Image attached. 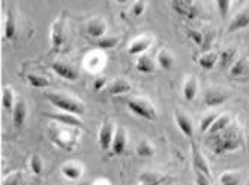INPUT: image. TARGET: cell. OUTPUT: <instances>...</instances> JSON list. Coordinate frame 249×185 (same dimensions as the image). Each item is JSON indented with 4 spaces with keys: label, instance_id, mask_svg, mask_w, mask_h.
Masks as SVG:
<instances>
[{
    "label": "cell",
    "instance_id": "36",
    "mask_svg": "<svg viewBox=\"0 0 249 185\" xmlns=\"http://www.w3.org/2000/svg\"><path fill=\"white\" fill-rule=\"evenodd\" d=\"M187 35L190 39L195 42L196 45H198V46L202 45V43L204 41V37H203V34L202 32L195 31V30H190V31H188Z\"/></svg>",
    "mask_w": 249,
    "mask_h": 185
},
{
    "label": "cell",
    "instance_id": "17",
    "mask_svg": "<svg viewBox=\"0 0 249 185\" xmlns=\"http://www.w3.org/2000/svg\"><path fill=\"white\" fill-rule=\"evenodd\" d=\"M132 90V86L129 85L126 81L118 79L114 82H112L107 88L110 94L112 95H119V94H124L127 93Z\"/></svg>",
    "mask_w": 249,
    "mask_h": 185
},
{
    "label": "cell",
    "instance_id": "1",
    "mask_svg": "<svg viewBox=\"0 0 249 185\" xmlns=\"http://www.w3.org/2000/svg\"><path fill=\"white\" fill-rule=\"evenodd\" d=\"M242 133L240 130L232 124L223 131L211 134L206 140L207 147L215 155H223L237 150L241 148Z\"/></svg>",
    "mask_w": 249,
    "mask_h": 185
},
{
    "label": "cell",
    "instance_id": "10",
    "mask_svg": "<svg viewBox=\"0 0 249 185\" xmlns=\"http://www.w3.org/2000/svg\"><path fill=\"white\" fill-rule=\"evenodd\" d=\"M63 31H64V18H58L52 26L51 40L52 45L55 51H58L63 42Z\"/></svg>",
    "mask_w": 249,
    "mask_h": 185
},
{
    "label": "cell",
    "instance_id": "12",
    "mask_svg": "<svg viewBox=\"0 0 249 185\" xmlns=\"http://www.w3.org/2000/svg\"><path fill=\"white\" fill-rule=\"evenodd\" d=\"M27 117V106L22 99L16 102L12 110V122L15 128H20L23 126Z\"/></svg>",
    "mask_w": 249,
    "mask_h": 185
},
{
    "label": "cell",
    "instance_id": "40",
    "mask_svg": "<svg viewBox=\"0 0 249 185\" xmlns=\"http://www.w3.org/2000/svg\"><path fill=\"white\" fill-rule=\"evenodd\" d=\"M107 79L106 77H99L95 79V81L93 82V90L100 91L105 87V85H107Z\"/></svg>",
    "mask_w": 249,
    "mask_h": 185
},
{
    "label": "cell",
    "instance_id": "19",
    "mask_svg": "<svg viewBox=\"0 0 249 185\" xmlns=\"http://www.w3.org/2000/svg\"><path fill=\"white\" fill-rule=\"evenodd\" d=\"M249 68V63L248 59L246 57H241L235 62L230 68V75L232 77H241L242 75H245V74L248 72Z\"/></svg>",
    "mask_w": 249,
    "mask_h": 185
},
{
    "label": "cell",
    "instance_id": "32",
    "mask_svg": "<svg viewBox=\"0 0 249 185\" xmlns=\"http://www.w3.org/2000/svg\"><path fill=\"white\" fill-rule=\"evenodd\" d=\"M218 116L219 115L216 113H210V114L203 116L201 119V122H200V130H201V132L202 133L208 132L211 127H212V125L215 121V119L217 118Z\"/></svg>",
    "mask_w": 249,
    "mask_h": 185
},
{
    "label": "cell",
    "instance_id": "3",
    "mask_svg": "<svg viewBox=\"0 0 249 185\" xmlns=\"http://www.w3.org/2000/svg\"><path fill=\"white\" fill-rule=\"evenodd\" d=\"M127 108L137 115L147 120H154L157 117V111L150 102L143 98H135L127 102Z\"/></svg>",
    "mask_w": 249,
    "mask_h": 185
},
{
    "label": "cell",
    "instance_id": "29",
    "mask_svg": "<svg viewBox=\"0 0 249 185\" xmlns=\"http://www.w3.org/2000/svg\"><path fill=\"white\" fill-rule=\"evenodd\" d=\"M27 79L30 83V85L34 88H47L51 85V82L44 76H40L37 74H28Z\"/></svg>",
    "mask_w": 249,
    "mask_h": 185
},
{
    "label": "cell",
    "instance_id": "38",
    "mask_svg": "<svg viewBox=\"0 0 249 185\" xmlns=\"http://www.w3.org/2000/svg\"><path fill=\"white\" fill-rule=\"evenodd\" d=\"M20 178H21V175L17 172V173H14V174L6 178L2 185H19Z\"/></svg>",
    "mask_w": 249,
    "mask_h": 185
},
{
    "label": "cell",
    "instance_id": "9",
    "mask_svg": "<svg viewBox=\"0 0 249 185\" xmlns=\"http://www.w3.org/2000/svg\"><path fill=\"white\" fill-rule=\"evenodd\" d=\"M44 116L54 120L56 122L62 124L64 126L68 127H73V128H84L85 124L84 122L77 118L75 115L69 114V113H54V114H44Z\"/></svg>",
    "mask_w": 249,
    "mask_h": 185
},
{
    "label": "cell",
    "instance_id": "24",
    "mask_svg": "<svg viewBox=\"0 0 249 185\" xmlns=\"http://www.w3.org/2000/svg\"><path fill=\"white\" fill-rule=\"evenodd\" d=\"M235 56H236V49L232 47L227 48L219 55L220 65L223 68H226L230 65L232 66L233 62H235Z\"/></svg>",
    "mask_w": 249,
    "mask_h": 185
},
{
    "label": "cell",
    "instance_id": "7",
    "mask_svg": "<svg viewBox=\"0 0 249 185\" xmlns=\"http://www.w3.org/2000/svg\"><path fill=\"white\" fill-rule=\"evenodd\" d=\"M114 127L113 123L109 120H106L102 124L99 134H98V143L103 150H107L111 148L113 139H114Z\"/></svg>",
    "mask_w": 249,
    "mask_h": 185
},
{
    "label": "cell",
    "instance_id": "25",
    "mask_svg": "<svg viewBox=\"0 0 249 185\" xmlns=\"http://www.w3.org/2000/svg\"><path fill=\"white\" fill-rule=\"evenodd\" d=\"M157 62L162 69L169 70L172 67L174 59H173V56L171 55V53L168 50L162 49L158 53Z\"/></svg>",
    "mask_w": 249,
    "mask_h": 185
},
{
    "label": "cell",
    "instance_id": "26",
    "mask_svg": "<svg viewBox=\"0 0 249 185\" xmlns=\"http://www.w3.org/2000/svg\"><path fill=\"white\" fill-rule=\"evenodd\" d=\"M62 173L64 177L76 181L82 176V169L75 164H65L62 167Z\"/></svg>",
    "mask_w": 249,
    "mask_h": 185
},
{
    "label": "cell",
    "instance_id": "22",
    "mask_svg": "<svg viewBox=\"0 0 249 185\" xmlns=\"http://www.w3.org/2000/svg\"><path fill=\"white\" fill-rule=\"evenodd\" d=\"M137 69L142 74H152L155 72V63L148 55H142L137 62Z\"/></svg>",
    "mask_w": 249,
    "mask_h": 185
},
{
    "label": "cell",
    "instance_id": "15",
    "mask_svg": "<svg viewBox=\"0 0 249 185\" xmlns=\"http://www.w3.org/2000/svg\"><path fill=\"white\" fill-rule=\"evenodd\" d=\"M198 88H199V84L196 77L192 75L188 78L182 88V93H183L184 99L188 102L194 100L198 92Z\"/></svg>",
    "mask_w": 249,
    "mask_h": 185
},
{
    "label": "cell",
    "instance_id": "35",
    "mask_svg": "<svg viewBox=\"0 0 249 185\" xmlns=\"http://www.w3.org/2000/svg\"><path fill=\"white\" fill-rule=\"evenodd\" d=\"M118 38L117 37H107L98 40V46L101 49H113L117 46Z\"/></svg>",
    "mask_w": 249,
    "mask_h": 185
},
{
    "label": "cell",
    "instance_id": "5",
    "mask_svg": "<svg viewBox=\"0 0 249 185\" xmlns=\"http://www.w3.org/2000/svg\"><path fill=\"white\" fill-rule=\"evenodd\" d=\"M228 99V93L219 88H212L204 93L203 102L209 108H217L226 103Z\"/></svg>",
    "mask_w": 249,
    "mask_h": 185
},
{
    "label": "cell",
    "instance_id": "20",
    "mask_svg": "<svg viewBox=\"0 0 249 185\" xmlns=\"http://www.w3.org/2000/svg\"><path fill=\"white\" fill-rule=\"evenodd\" d=\"M240 181L241 172L238 170H226L219 178L221 185H238Z\"/></svg>",
    "mask_w": 249,
    "mask_h": 185
},
{
    "label": "cell",
    "instance_id": "21",
    "mask_svg": "<svg viewBox=\"0 0 249 185\" xmlns=\"http://www.w3.org/2000/svg\"><path fill=\"white\" fill-rule=\"evenodd\" d=\"M107 31V26L100 19H94L87 26V33L93 38H100L104 36Z\"/></svg>",
    "mask_w": 249,
    "mask_h": 185
},
{
    "label": "cell",
    "instance_id": "33",
    "mask_svg": "<svg viewBox=\"0 0 249 185\" xmlns=\"http://www.w3.org/2000/svg\"><path fill=\"white\" fill-rule=\"evenodd\" d=\"M232 2L229 0H218L216 1V7H217L219 15L222 18V19H226L227 16L230 12Z\"/></svg>",
    "mask_w": 249,
    "mask_h": 185
},
{
    "label": "cell",
    "instance_id": "11",
    "mask_svg": "<svg viewBox=\"0 0 249 185\" xmlns=\"http://www.w3.org/2000/svg\"><path fill=\"white\" fill-rule=\"evenodd\" d=\"M172 8L181 16H186L188 18H195L197 16V10L193 4V1L176 0L171 3Z\"/></svg>",
    "mask_w": 249,
    "mask_h": 185
},
{
    "label": "cell",
    "instance_id": "30",
    "mask_svg": "<svg viewBox=\"0 0 249 185\" xmlns=\"http://www.w3.org/2000/svg\"><path fill=\"white\" fill-rule=\"evenodd\" d=\"M16 33V20L11 11H8L5 23V37L8 39H13Z\"/></svg>",
    "mask_w": 249,
    "mask_h": 185
},
{
    "label": "cell",
    "instance_id": "16",
    "mask_svg": "<svg viewBox=\"0 0 249 185\" xmlns=\"http://www.w3.org/2000/svg\"><path fill=\"white\" fill-rule=\"evenodd\" d=\"M152 44V39L149 37H142L135 40L128 48V54L137 55L145 53Z\"/></svg>",
    "mask_w": 249,
    "mask_h": 185
},
{
    "label": "cell",
    "instance_id": "8",
    "mask_svg": "<svg viewBox=\"0 0 249 185\" xmlns=\"http://www.w3.org/2000/svg\"><path fill=\"white\" fill-rule=\"evenodd\" d=\"M249 27V8L237 12L227 27V33H233Z\"/></svg>",
    "mask_w": 249,
    "mask_h": 185
},
{
    "label": "cell",
    "instance_id": "37",
    "mask_svg": "<svg viewBox=\"0 0 249 185\" xmlns=\"http://www.w3.org/2000/svg\"><path fill=\"white\" fill-rule=\"evenodd\" d=\"M146 8V4L144 1H138L134 4L132 8L133 15L135 17H140L144 13Z\"/></svg>",
    "mask_w": 249,
    "mask_h": 185
},
{
    "label": "cell",
    "instance_id": "34",
    "mask_svg": "<svg viewBox=\"0 0 249 185\" xmlns=\"http://www.w3.org/2000/svg\"><path fill=\"white\" fill-rule=\"evenodd\" d=\"M30 165H31V169L32 172L36 175H39L43 170V163L41 159L39 158V155H33L31 158L30 161Z\"/></svg>",
    "mask_w": 249,
    "mask_h": 185
},
{
    "label": "cell",
    "instance_id": "39",
    "mask_svg": "<svg viewBox=\"0 0 249 185\" xmlns=\"http://www.w3.org/2000/svg\"><path fill=\"white\" fill-rule=\"evenodd\" d=\"M210 178L207 177L200 171H196V185H211Z\"/></svg>",
    "mask_w": 249,
    "mask_h": 185
},
{
    "label": "cell",
    "instance_id": "6",
    "mask_svg": "<svg viewBox=\"0 0 249 185\" xmlns=\"http://www.w3.org/2000/svg\"><path fill=\"white\" fill-rule=\"evenodd\" d=\"M174 117L180 132L188 139H192L195 133V128H194L192 118L186 115L184 112L178 111V110L175 111Z\"/></svg>",
    "mask_w": 249,
    "mask_h": 185
},
{
    "label": "cell",
    "instance_id": "41",
    "mask_svg": "<svg viewBox=\"0 0 249 185\" xmlns=\"http://www.w3.org/2000/svg\"><path fill=\"white\" fill-rule=\"evenodd\" d=\"M246 185H249V179L248 180V182H247V184H246Z\"/></svg>",
    "mask_w": 249,
    "mask_h": 185
},
{
    "label": "cell",
    "instance_id": "23",
    "mask_svg": "<svg viewBox=\"0 0 249 185\" xmlns=\"http://www.w3.org/2000/svg\"><path fill=\"white\" fill-rule=\"evenodd\" d=\"M219 61V55L215 52L202 54L199 59V64L204 70H212Z\"/></svg>",
    "mask_w": 249,
    "mask_h": 185
},
{
    "label": "cell",
    "instance_id": "31",
    "mask_svg": "<svg viewBox=\"0 0 249 185\" xmlns=\"http://www.w3.org/2000/svg\"><path fill=\"white\" fill-rule=\"evenodd\" d=\"M168 180L167 176L156 175V174H145L141 177L140 185H162Z\"/></svg>",
    "mask_w": 249,
    "mask_h": 185
},
{
    "label": "cell",
    "instance_id": "4",
    "mask_svg": "<svg viewBox=\"0 0 249 185\" xmlns=\"http://www.w3.org/2000/svg\"><path fill=\"white\" fill-rule=\"evenodd\" d=\"M191 148H192V160H193V164L195 166V169L197 171H200L203 174H205L208 178H211V169L207 160L202 154L200 148L196 145L195 141L192 142L191 144Z\"/></svg>",
    "mask_w": 249,
    "mask_h": 185
},
{
    "label": "cell",
    "instance_id": "13",
    "mask_svg": "<svg viewBox=\"0 0 249 185\" xmlns=\"http://www.w3.org/2000/svg\"><path fill=\"white\" fill-rule=\"evenodd\" d=\"M52 69L55 74L68 81H75L78 79V74L71 66L62 62H53Z\"/></svg>",
    "mask_w": 249,
    "mask_h": 185
},
{
    "label": "cell",
    "instance_id": "28",
    "mask_svg": "<svg viewBox=\"0 0 249 185\" xmlns=\"http://www.w3.org/2000/svg\"><path fill=\"white\" fill-rule=\"evenodd\" d=\"M15 104L14 92L12 91V89L10 87H8V86L5 87L3 89V92H2V105H3V108H5L6 110H8V111H10V110H13Z\"/></svg>",
    "mask_w": 249,
    "mask_h": 185
},
{
    "label": "cell",
    "instance_id": "14",
    "mask_svg": "<svg viewBox=\"0 0 249 185\" xmlns=\"http://www.w3.org/2000/svg\"><path fill=\"white\" fill-rule=\"evenodd\" d=\"M126 147V134L123 128L119 127L116 130L111 148L116 155L122 154Z\"/></svg>",
    "mask_w": 249,
    "mask_h": 185
},
{
    "label": "cell",
    "instance_id": "2",
    "mask_svg": "<svg viewBox=\"0 0 249 185\" xmlns=\"http://www.w3.org/2000/svg\"><path fill=\"white\" fill-rule=\"evenodd\" d=\"M45 97L55 108L61 109L65 113H69L75 116H82L85 114L86 108L84 105L68 95L57 92H46Z\"/></svg>",
    "mask_w": 249,
    "mask_h": 185
},
{
    "label": "cell",
    "instance_id": "18",
    "mask_svg": "<svg viewBox=\"0 0 249 185\" xmlns=\"http://www.w3.org/2000/svg\"><path fill=\"white\" fill-rule=\"evenodd\" d=\"M231 122H232V119H231V116L229 114L225 113V114L219 115L217 118L215 119V121L212 125L210 130H208L209 135L223 131L224 130H226V128H228L232 124Z\"/></svg>",
    "mask_w": 249,
    "mask_h": 185
},
{
    "label": "cell",
    "instance_id": "27",
    "mask_svg": "<svg viewBox=\"0 0 249 185\" xmlns=\"http://www.w3.org/2000/svg\"><path fill=\"white\" fill-rule=\"evenodd\" d=\"M136 152L140 158H151L155 154V148L148 140H143L138 144Z\"/></svg>",
    "mask_w": 249,
    "mask_h": 185
}]
</instances>
